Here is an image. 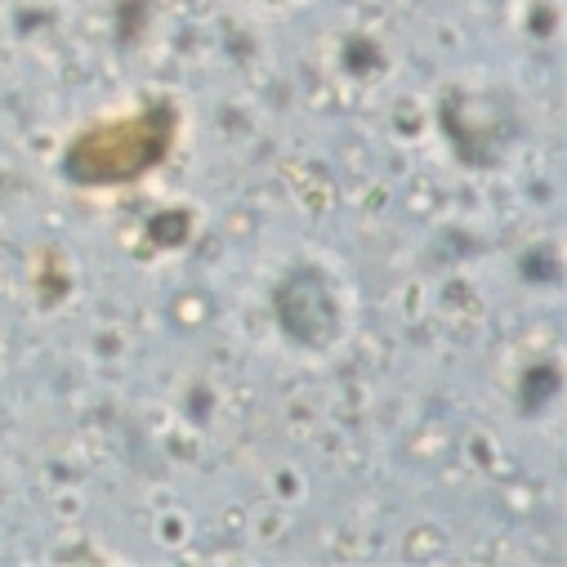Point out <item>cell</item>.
Wrapping results in <instances>:
<instances>
[{
    "label": "cell",
    "instance_id": "obj_1",
    "mask_svg": "<svg viewBox=\"0 0 567 567\" xmlns=\"http://www.w3.org/2000/svg\"><path fill=\"white\" fill-rule=\"evenodd\" d=\"M175 144V116L171 107L138 112L116 125H99L81 134L68 148V175L76 184H125L134 175L153 171Z\"/></svg>",
    "mask_w": 567,
    "mask_h": 567
}]
</instances>
